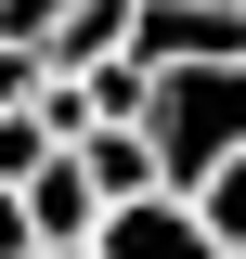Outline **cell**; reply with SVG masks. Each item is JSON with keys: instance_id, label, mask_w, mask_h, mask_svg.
Segmentation results:
<instances>
[{"instance_id": "cell-6", "label": "cell", "mask_w": 246, "mask_h": 259, "mask_svg": "<svg viewBox=\"0 0 246 259\" xmlns=\"http://www.w3.org/2000/svg\"><path fill=\"white\" fill-rule=\"evenodd\" d=\"M65 13H78V0H0V39H13V52H65Z\"/></svg>"}, {"instance_id": "cell-7", "label": "cell", "mask_w": 246, "mask_h": 259, "mask_svg": "<svg viewBox=\"0 0 246 259\" xmlns=\"http://www.w3.org/2000/svg\"><path fill=\"white\" fill-rule=\"evenodd\" d=\"M194 207L220 221V246H246V156H220L208 182H194Z\"/></svg>"}, {"instance_id": "cell-9", "label": "cell", "mask_w": 246, "mask_h": 259, "mask_svg": "<svg viewBox=\"0 0 246 259\" xmlns=\"http://www.w3.org/2000/svg\"><path fill=\"white\" fill-rule=\"evenodd\" d=\"M39 246V221H26V182H0V259H26Z\"/></svg>"}, {"instance_id": "cell-3", "label": "cell", "mask_w": 246, "mask_h": 259, "mask_svg": "<svg viewBox=\"0 0 246 259\" xmlns=\"http://www.w3.org/2000/svg\"><path fill=\"white\" fill-rule=\"evenodd\" d=\"M26 221H39V246H104V221H117V194H104V182H91V156L65 143V156H52V168L26 182Z\"/></svg>"}, {"instance_id": "cell-5", "label": "cell", "mask_w": 246, "mask_h": 259, "mask_svg": "<svg viewBox=\"0 0 246 259\" xmlns=\"http://www.w3.org/2000/svg\"><path fill=\"white\" fill-rule=\"evenodd\" d=\"M52 156H65V143H52V117H39V104H26V117H0V182H39Z\"/></svg>"}, {"instance_id": "cell-4", "label": "cell", "mask_w": 246, "mask_h": 259, "mask_svg": "<svg viewBox=\"0 0 246 259\" xmlns=\"http://www.w3.org/2000/svg\"><path fill=\"white\" fill-rule=\"evenodd\" d=\"M143 26H155V0H78L52 65H117V52H143Z\"/></svg>"}, {"instance_id": "cell-8", "label": "cell", "mask_w": 246, "mask_h": 259, "mask_svg": "<svg viewBox=\"0 0 246 259\" xmlns=\"http://www.w3.org/2000/svg\"><path fill=\"white\" fill-rule=\"evenodd\" d=\"M39 91H52V52H13V39H0V117H26Z\"/></svg>"}, {"instance_id": "cell-2", "label": "cell", "mask_w": 246, "mask_h": 259, "mask_svg": "<svg viewBox=\"0 0 246 259\" xmlns=\"http://www.w3.org/2000/svg\"><path fill=\"white\" fill-rule=\"evenodd\" d=\"M104 259H220V221L182 182H155V194H130L117 221H104Z\"/></svg>"}, {"instance_id": "cell-10", "label": "cell", "mask_w": 246, "mask_h": 259, "mask_svg": "<svg viewBox=\"0 0 246 259\" xmlns=\"http://www.w3.org/2000/svg\"><path fill=\"white\" fill-rule=\"evenodd\" d=\"M220 259H246V246H220Z\"/></svg>"}, {"instance_id": "cell-1", "label": "cell", "mask_w": 246, "mask_h": 259, "mask_svg": "<svg viewBox=\"0 0 246 259\" xmlns=\"http://www.w3.org/2000/svg\"><path fill=\"white\" fill-rule=\"evenodd\" d=\"M155 143H169V182H208L220 156H246V52H169L155 65Z\"/></svg>"}]
</instances>
